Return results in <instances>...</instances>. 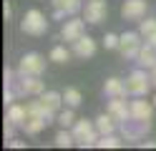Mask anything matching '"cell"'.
Listing matches in <instances>:
<instances>
[{
	"label": "cell",
	"instance_id": "cell-32",
	"mask_svg": "<svg viewBox=\"0 0 156 151\" xmlns=\"http://www.w3.org/2000/svg\"><path fill=\"white\" fill-rule=\"evenodd\" d=\"M154 106H156V96H154Z\"/></svg>",
	"mask_w": 156,
	"mask_h": 151
},
{
	"label": "cell",
	"instance_id": "cell-22",
	"mask_svg": "<svg viewBox=\"0 0 156 151\" xmlns=\"http://www.w3.org/2000/svg\"><path fill=\"white\" fill-rule=\"evenodd\" d=\"M71 56H73V50H68L66 45H53L51 53H48V58H51L53 63H68Z\"/></svg>",
	"mask_w": 156,
	"mask_h": 151
},
{
	"label": "cell",
	"instance_id": "cell-18",
	"mask_svg": "<svg viewBox=\"0 0 156 151\" xmlns=\"http://www.w3.org/2000/svg\"><path fill=\"white\" fill-rule=\"evenodd\" d=\"M103 93L108 96V98L129 96V91H126V81H121V78H106V83H103Z\"/></svg>",
	"mask_w": 156,
	"mask_h": 151
},
{
	"label": "cell",
	"instance_id": "cell-27",
	"mask_svg": "<svg viewBox=\"0 0 156 151\" xmlns=\"http://www.w3.org/2000/svg\"><path fill=\"white\" fill-rule=\"evenodd\" d=\"M15 124H10V121H5V128H3V134H5V141H10L13 136H15Z\"/></svg>",
	"mask_w": 156,
	"mask_h": 151
},
{
	"label": "cell",
	"instance_id": "cell-24",
	"mask_svg": "<svg viewBox=\"0 0 156 151\" xmlns=\"http://www.w3.org/2000/svg\"><path fill=\"white\" fill-rule=\"evenodd\" d=\"M55 146H58V149H68V146H76L73 131H68V128H61V131L55 134Z\"/></svg>",
	"mask_w": 156,
	"mask_h": 151
},
{
	"label": "cell",
	"instance_id": "cell-23",
	"mask_svg": "<svg viewBox=\"0 0 156 151\" xmlns=\"http://www.w3.org/2000/svg\"><path fill=\"white\" fill-rule=\"evenodd\" d=\"M98 149H121L123 146V136H116V134H106L98 138Z\"/></svg>",
	"mask_w": 156,
	"mask_h": 151
},
{
	"label": "cell",
	"instance_id": "cell-15",
	"mask_svg": "<svg viewBox=\"0 0 156 151\" xmlns=\"http://www.w3.org/2000/svg\"><path fill=\"white\" fill-rule=\"evenodd\" d=\"M136 63H139L141 68H146V70L156 68V45L144 43V48L139 50V58H136Z\"/></svg>",
	"mask_w": 156,
	"mask_h": 151
},
{
	"label": "cell",
	"instance_id": "cell-3",
	"mask_svg": "<svg viewBox=\"0 0 156 151\" xmlns=\"http://www.w3.org/2000/svg\"><path fill=\"white\" fill-rule=\"evenodd\" d=\"M20 30L25 35H33V38H41V35H45L48 33V18L41 13V10H28V13L23 15V20H20Z\"/></svg>",
	"mask_w": 156,
	"mask_h": 151
},
{
	"label": "cell",
	"instance_id": "cell-6",
	"mask_svg": "<svg viewBox=\"0 0 156 151\" xmlns=\"http://www.w3.org/2000/svg\"><path fill=\"white\" fill-rule=\"evenodd\" d=\"M66 103L63 101V93H58V91H43L41 96H38V106H41V111L51 118L55 121V116L61 113V106Z\"/></svg>",
	"mask_w": 156,
	"mask_h": 151
},
{
	"label": "cell",
	"instance_id": "cell-10",
	"mask_svg": "<svg viewBox=\"0 0 156 151\" xmlns=\"http://www.w3.org/2000/svg\"><path fill=\"white\" fill-rule=\"evenodd\" d=\"M149 13V0H123L121 5V18L123 20H141Z\"/></svg>",
	"mask_w": 156,
	"mask_h": 151
},
{
	"label": "cell",
	"instance_id": "cell-30",
	"mask_svg": "<svg viewBox=\"0 0 156 151\" xmlns=\"http://www.w3.org/2000/svg\"><path fill=\"white\" fill-rule=\"evenodd\" d=\"M139 146H149V149H156V141H141Z\"/></svg>",
	"mask_w": 156,
	"mask_h": 151
},
{
	"label": "cell",
	"instance_id": "cell-16",
	"mask_svg": "<svg viewBox=\"0 0 156 151\" xmlns=\"http://www.w3.org/2000/svg\"><path fill=\"white\" fill-rule=\"evenodd\" d=\"M25 118H28V108H25V103H10V106H8L5 121H10V124H15L18 128H20V126L25 124Z\"/></svg>",
	"mask_w": 156,
	"mask_h": 151
},
{
	"label": "cell",
	"instance_id": "cell-1",
	"mask_svg": "<svg viewBox=\"0 0 156 151\" xmlns=\"http://www.w3.org/2000/svg\"><path fill=\"white\" fill-rule=\"evenodd\" d=\"M73 131V138H76V146H83V149H88V146H96L98 144V128H96V121H88V118H76V124L71 126Z\"/></svg>",
	"mask_w": 156,
	"mask_h": 151
},
{
	"label": "cell",
	"instance_id": "cell-4",
	"mask_svg": "<svg viewBox=\"0 0 156 151\" xmlns=\"http://www.w3.org/2000/svg\"><path fill=\"white\" fill-rule=\"evenodd\" d=\"M144 35L139 33V30H129V33L121 35V43H119V53L123 60H136L139 58V50L144 48Z\"/></svg>",
	"mask_w": 156,
	"mask_h": 151
},
{
	"label": "cell",
	"instance_id": "cell-14",
	"mask_svg": "<svg viewBox=\"0 0 156 151\" xmlns=\"http://www.w3.org/2000/svg\"><path fill=\"white\" fill-rule=\"evenodd\" d=\"M71 45H73V48H71L73 56H78V58H91V56L96 53V48H98L91 35H81V38H78L76 43H71Z\"/></svg>",
	"mask_w": 156,
	"mask_h": 151
},
{
	"label": "cell",
	"instance_id": "cell-12",
	"mask_svg": "<svg viewBox=\"0 0 156 151\" xmlns=\"http://www.w3.org/2000/svg\"><path fill=\"white\" fill-rule=\"evenodd\" d=\"M48 124H53V121L48 118L43 111H28V118H25V124H23L20 128L25 131L28 136H38V134H41V131H43Z\"/></svg>",
	"mask_w": 156,
	"mask_h": 151
},
{
	"label": "cell",
	"instance_id": "cell-21",
	"mask_svg": "<svg viewBox=\"0 0 156 151\" xmlns=\"http://www.w3.org/2000/svg\"><path fill=\"white\" fill-rule=\"evenodd\" d=\"M63 101H66V106H71V108H78L83 103V93L78 88H73V86H68L66 91H63Z\"/></svg>",
	"mask_w": 156,
	"mask_h": 151
},
{
	"label": "cell",
	"instance_id": "cell-20",
	"mask_svg": "<svg viewBox=\"0 0 156 151\" xmlns=\"http://www.w3.org/2000/svg\"><path fill=\"white\" fill-rule=\"evenodd\" d=\"M139 33L144 35V40H146V43L156 45V18H146V20H141Z\"/></svg>",
	"mask_w": 156,
	"mask_h": 151
},
{
	"label": "cell",
	"instance_id": "cell-31",
	"mask_svg": "<svg viewBox=\"0 0 156 151\" xmlns=\"http://www.w3.org/2000/svg\"><path fill=\"white\" fill-rule=\"evenodd\" d=\"M149 76H151V83H154V88H156V68L149 70Z\"/></svg>",
	"mask_w": 156,
	"mask_h": 151
},
{
	"label": "cell",
	"instance_id": "cell-29",
	"mask_svg": "<svg viewBox=\"0 0 156 151\" xmlns=\"http://www.w3.org/2000/svg\"><path fill=\"white\" fill-rule=\"evenodd\" d=\"M8 146H13V149H23V146H25V141H20V138H15V136H13L10 141H8Z\"/></svg>",
	"mask_w": 156,
	"mask_h": 151
},
{
	"label": "cell",
	"instance_id": "cell-28",
	"mask_svg": "<svg viewBox=\"0 0 156 151\" xmlns=\"http://www.w3.org/2000/svg\"><path fill=\"white\" fill-rule=\"evenodd\" d=\"M3 15H5V20H10V15H13V5H10V0H5V5H3Z\"/></svg>",
	"mask_w": 156,
	"mask_h": 151
},
{
	"label": "cell",
	"instance_id": "cell-11",
	"mask_svg": "<svg viewBox=\"0 0 156 151\" xmlns=\"http://www.w3.org/2000/svg\"><path fill=\"white\" fill-rule=\"evenodd\" d=\"M154 111H156L154 101H149L146 96H133V101H131V118H136V121H151Z\"/></svg>",
	"mask_w": 156,
	"mask_h": 151
},
{
	"label": "cell",
	"instance_id": "cell-26",
	"mask_svg": "<svg viewBox=\"0 0 156 151\" xmlns=\"http://www.w3.org/2000/svg\"><path fill=\"white\" fill-rule=\"evenodd\" d=\"M119 43H121V35H116V33H106L103 35V48L106 50H119Z\"/></svg>",
	"mask_w": 156,
	"mask_h": 151
},
{
	"label": "cell",
	"instance_id": "cell-8",
	"mask_svg": "<svg viewBox=\"0 0 156 151\" xmlns=\"http://www.w3.org/2000/svg\"><path fill=\"white\" fill-rule=\"evenodd\" d=\"M61 35H63L66 43H76L81 35H86V18H76V15H71L68 20H63Z\"/></svg>",
	"mask_w": 156,
	"mask_h": 151
},
{
	"label": "cell",
	"instance_id": "cell-17",
	"mask_svg": "<svg viewBox=\"0 0 156 151\" xmlns=\"http://www.w3.org/2000/svg\"><path fill=\"white\" fill-rule=\"evenodd\" d=\"M119 126H121V124L108 113V111L96 118V128H98V134H101V136H106V134H116V131H119Z\"/></svg>",
	"mask_w": 156,
	"mask_h": 151
},
{
	"label": "cell",
	"instance_id": "cell-9",
	"mask_svg": "<svg viewBox=\"0 0 156 151\" xmlns=\"http://www.w3.org/2000/svg\"><path fill=\"white\" fill-rule=\"evenodd\" d=\"M106 15H108V3H106V0H88L86 8H83V18H86V23H91V25L103 23Z\"/></svg>",
	"mask_w": 156,
	"mask_h": 151
},
{
	"label": "cell",
	"instance_id": "cell-2",
	"mask_svg": "<svg viewBox=\"0 0 156 151\" xmlns=\"http://www.w3.org/2000/svg\"><path fill=\"white\" fill-rule=\"evenodd\" d=\"M151 76H149V70L146 68H136L131 70L129 76H126V91H129V96H149V91H151Z\"/></svg>",
	"mask_w": 156,
	"mask_h": 151
},
{
	"label": "cell",
	"instance_id": "cell-13",
	"mask_svg": "<svg viewBox=\"0 0 156 151\" xmlns=\"http://www.w3.org/2000/svg\"><path fill=\"white\" fill-rule=\"evenodd\" d=\"M106 111L119 121V124H126V121L131 118V101L126 103V96H116L108 101V106H106Z\"/></svg>",
	"mask_w": 156,
	"mask_h": 151
},
{
	"label": "cell",
	"instance_id": "cell-5",
	"mask_svg": "<svg viewBox=\"0 0 156 151\" xmlns=\"http://www.w3.org/2000/svg\"><path fill=\"white\" fill-rule=\"evenodd\" d=\"M51 60V58H48ZM45 56H41V53H25L20 60H18V73L20 76H43L45 73Z\"/></svg>",
	"mask_w": 156,
	"mask_h": 151
},
{
	"label": "cell",
	"instance_id": "cell-25",
	"mask_svg": "<svg viewBox=\"0 0 156 151\" xmlns=\"http://www.w3.org/2000/svg\"><path fill=\"white\" fill-rule=\"evenodd\" d=\"M55 124L61 126V128H71V126L76 124V113H73V108L68 106L66 111H61V113L55 116Z\"/></svg>",
	"mask_w": 156,
	"mask_h": 151
},
{
	"label": "cell",
	"instance_id": "cell-19",
	"mask_svg": "<svg viewBox=\"0 0 156 151\" xmlns=\"http://www.w3.org/2000/svg\"><path fill=\"white\" fill-rule=\"evenodd\" d=\"M51 3H53V10H61V13H66L68 18L76 15L78 10H83L81 0H51Z\"/></svg>",
	"mask_w": 156,
	"mask_h": 151
},
{
	"label": "cell",
	"instance_id": "cell-7",
	"mask_svg": "<svg viewBox=\"0 0 156 151\" xmlns=\"http://www.w3.org/2000/svg\"><path fill=\"white\" fill-rule=\"evenodd\" d=\"M119 131H121L123 141H139V144H141V138L151 131V121H136V118H129L126 124L119 126Z\"/></svg>",
	"mask_w": 156,
	"mask_h": 151
}]
</instances>
